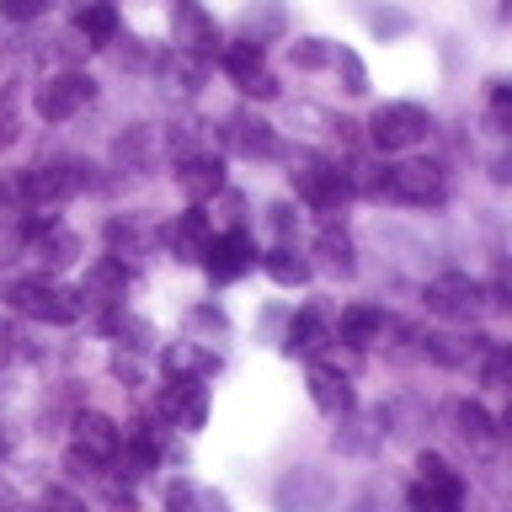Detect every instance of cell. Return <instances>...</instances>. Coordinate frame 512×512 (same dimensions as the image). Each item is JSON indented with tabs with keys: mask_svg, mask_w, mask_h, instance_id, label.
<instances>
[{
	"mask_svg": "<svg viewBox=\"0 0 512 512\" xmlns=\"http://www.w3.org/2000/svg\"><path fill=\"white\" fill-rule=\"evenodd\" d=\"M166 512H198V486H192V480H171L166 486Z\"/></svg>",
	"mask_w": 512,
	"mask_h": 512,
	"instance_id": "35",
	"label": "cell"
},
{
	"mask_svg": "<svg viewBox=\"0 0 512 512\" xmlns=\"http://www.w3.org/2000/svg\"><path fill=\"white\" fill-rule=\"evenodd\" d=\"M331 64L342 70V80H347V91H352V96H363V91H368V70H363V59L352 54V48H342V54H331Z\"/></svg>",
	"mask_w": 512,
	"mask_h": 512,
	"instance_id": "31",
	"label": "cell"
},
{
	"mask_svg": "<svg viewBox=\"0 0 512 512\" xmlns=\"http://www.w3.org/2000/svg\"><path fill=\"white\" fill-rule=\"evenodd\" d=\"M11 139H16V112H11V107H0V150H6Z\"/></svg>",
	"mask_w": 512,
	"mask_h": 512,
	"instance_id": "36",
	"label": "cell"
},
{
	"mask_svg": "<svg viewBox=\"0 0 512 512\" xmlns=\"http://www.w3.org/2000/svg\"><path fill=\"white\" fill-rule=\"evenodd\" d=\"M219 64H224V75H230L240 91H246L251 80H262V75H267V54H262V43H256V38L224 43V48H219Z\"/></svg>",
	"mask_w": 512,
	"mask_h": 512,
	"instance_id": "18",
	"label": "cell"
},
{
	"mask_svg": "<svg viewBox=\"0 0 512 512\" xmlns=\"http://www.w3.org/2000/svg\"><path fill=\"white\" fill-rule=\"evenodd\" d=\"M331 342H336V331L326 326V315H320V310H304V315H294V326H288L283 352H288V358H320Z\"/></svg>",
	"mask_w": 512,
	"mask_h": 512,
	"instance_id": "16",
	"label": "cell"
},
{
	"mask_svg": "<svg viewBox=\"0 0 512 512\" xmlns=\"http://www.w3.org/2000/svg\"><path fill=\"white\" fill-rule=\"evenodd\" d=\"M230 139L240 155H278V134L262 123V118H235L230 123Z\"/></svg>",
	"mask_w": 512,
	"mask_h": 512,
	"instance_id": "26",
	"label": "cell"
},
{
	"mask_svg": "<svg viewBox=\"0 0 512 512\" xmlns=\"http://www.w3.org/2000/svg\"><path fill=\"white\" fill-rule=\"evenodd\" d=\"M203 267H208V278L214 283H235V278H246V272L256 267V246H251V235L246 230H224L214 235L203 246Z\"/></svg>",
	"mask_w": 512,
	"mask_h": 512,
	"instance_id": "10",
	"label": "cell"
},
{
	"mask_svg": "<svg viewBox=\"0 0 512 512\" xmlns=\"http://www.w3.org/2000/svg\"><path fill=\"white\" fill-rule=\"evenodd\" d=\"M422 347H427V358H438L443 368H464V363H475L491 342L486 336H448V331H438V336H422Z\"/></svg>",
	"mask_w": 512,
	"mask_h": 512,
	"instance_id": "20",
	"label": "cell"
},
{
	"mask_svg": "<svg viewBox=\"0 0 512 512\" xmlns=\"http://www.w3.org/2000/svg\"><path fill=\"white\" fill-rule=\"evenodd\" d=\"M0 203H11V192H6V182H0Z\"/></svg>",
	"mask_w": 512,
	"mask_h": 512,
	"instance_id": "40",
	"label": "cell"
},
{
	"mask_svg": "<svg viewBox=\"0 0 512 512\" xmlns=\"http://www.w3.org/2000/svg\"><path fill=\"white\" fill-rule=\"evenodd\" d=\"M230 336V320H224V310H214V304H198V310H187V342H224Z\"/></svg>",
	"mask_w": 512,
	"mask_h": 512,
	"instance_id": "28",
	"label": "cell"
},
{
	"mask_svg": "<svg viewBox=\"0 0 512 512\" xmlns=\"http://www.w3.org/2000/svg\"><path fill=\"white\" fill-rule=\"evenodd\" d=\"M144 155H150V128L134 123V128L118 139V160H128V166H144Z\"/></svg>",
	"mask_w": 512,
	"mask_h": 512,
	"instance_id": "32",
	"label": "cell"
},
{
	"mask_svg": "<svg viewBox=\"0 0 512 512\" xmlns=\"http://www.w3.org/2000/svg\"><path fill=\"white\" fill-rule=\"evenodd\" d=\"M454 422H459V438L475 443V448H486V443L496 438V422L486 416V406H480V400H459V406H454Z\"/></svg>",
	"mask_w": 512,
	"mask_h": 512,
	"instance_id": "27",
	"label": "cell"
},
{
	"mask_svg": "<svg viewBox=\"0 0 512 512\" xmlns=\"http://www.w3.org/2000/svg\"><path fill=\"white\" fill-rule=\"evenodd\" d=\"M48 6H54V0H0V16H6V22H38Z\"/></svg>",
	"mask_w": 512,
	"mask_h": 512,
	"instance_id": "34",
	"label": "cell"
},
{
	"mask_svg": "<svg viewBox=\"0 0 512 512\" xmlns=\"http://www.w3.org/2000/svg\"><path fill=\"white\" fill-rule=\"evenodd\" d=\"M96 96V80L91 75H80V70H59V75H48L43 86H38V118L43 123H64V118H75L80 107H86Z\"/></svg>",
	"mask_w": 512,
	"mask_h": 512,
	"instance_id": "8",
	"label": "cell"
},
{
	"mask_svg": "<svg viewBox=\"0 0 512 512\" xmlns=\"http://www.w3.org/2000/svg\"><path fill=\"white\" fill-rule=\"evenodd\" d=\"M86 187V171L70 166V160H48V166H27V171H16L6 192H11V203H64L70 192Z\"/></svg>",
	"mask_w": 512,
	"mask_h": 512,
	"instance_id": "2",
	"label": "cell"
},
{
	"mask_svg": "<svg viewBox=\"0 0 512 512\" xmlns=\"http://www.w3.org/2000/svg\"><path fill=\"white\" fill-rule=\"evenodd\" d=\"M75 448H80L91 464H112V459H118V448H123V432H118V422H112V416H102V411H80V416H75Z\"/></svg>",
	"mask_w": 512,
	"mask_h": 512,
	"instance_id": "12",
	"label": "cell"
},
{
	"mask_svg": "<svg viewBox=\"0 0 512 512\" xmlns=\"http://www.w3.org/2000/svg\"><path fill=\"white\" fill-rule=\"evenodd\" d=\"M310 400H315L326 416H336V422H342V416H352V406H358V400H352L347 374H336V368H326V363L310 368Z\"/></svg>",
	"mask_w": 512,
	"mask_h": 512,
	"instance_id": "15",
	"label": "cell"
},
{
	"mask_svg": "<svg viewBox=\"0 0 512 512\" xmlns=\"http://www.w3.org/2000/svg\"><path fill=\"white\" fill-rule=\"evenodd\" d=\"M422 299L438 320H475L486 310V288H480L470 272H443V278H432Z\"/></svg>",
	"mask_w": 512,
	"mask_h": 512,
	"instance_id": "7",
	"label": "cell"
},
{
	"mask_svg": "<svg viewBox=\"0 0 512 512\" xmlns=\"http://www.w3.org/2000/svg\"><path fill=\"white\" fill-rule=\"evenodd\" d=\"M75 32L86 38V48H112L118 43V11H112L107 0H91V6H80Z\"/></svg>",
	"mask_w": 512,
	"mask_h": 512,
	"instance_id": "22",
	"label": "cell"
},
{
	"mask_svg": "<svg viewBox=\"0 0 512 512\" xmlns=\"http://www.w3.org/2000/svg\"><path fill=\"white\" fill-rule=\"evenodd\" d=\"M6 299H11V310L43 320V326H75L80 320V299L54 278H16L6 283Z\"/></svg>",
	"mask_w": 512,
	"mask_h": 512,
	"instance_id": "1",
	"label": "cell"
},
{
	"mask_svg": "<svg viewBox=\"0 0 512 512\" xmlns=\"http://www.w3.org/2000/svg\"><path fill=\"white\" fill-rule=\"evenodd\" d=\"M32 512H86V502H80L75 491H64V486H48L38 502H32Z\"/></svg>",
	"mask_w": 512,
	"mask_h": 512,
	"instance_id": "33",
	"label": "cell"
},
{
	"mask_svg": "<svg viewBox=\"0 0 512 512\" xmlns=\"http://www.w3.org/2000/svg\"><path fill=\"white\" fill-rule=\"evenodd\" d=\"M27 235H32V251H38V262L48 272H64L80 256V235L64 230V224H54V219H32Z\"/></svg>",
	"mask_w": 512,
	"mask_h": 512,
	"instance_id": "14",
	"label": "cell"
},
{
	"mask_svg": "<svg viewBox=\"0 0 512 512\" xmlns=\"http://www.w3.org/2000/svg\"><path fill=\"white\" fill-rule=\"evenodd\" d=\"M331 475L315 470V464H299V470H288L278 480V512H331Z\"/></svg>",
	"mask_w": 512,
	"mask_h": 512,
	"instance_id": "9",
	"label": "cell"
},
{
	"mask_svg": "<svg viewBox=\"0 0 512 512\" xmlns=\"http://www.w3.org/2000/svg\"><path fill=\"white\" fill-rule=\"evenodd\" d=\"M6 454H11V432L0 427V459H6Z\"/></svg>",
	"mask_w": 512,
	"mask_h": 512,
	"instance_id": "39",
	"label": "cell"
},
{
	"mask_svg": "<svg viewBox=\"0 0 512 512\" xmlns=\"http://www.w3.org/2000/svg\"><path fill=\"white\" fill-rule=\"evenodd\" d=\"M0 512H16V491L6 486V480H0Z\"/></svg>",
	"mask_w": 512,
	"mask_h": 512,
	"instance_id": "38",
	"label": "cell"
},
{
	"mask_svg": "<svg viewBox=\"0 0 512 512\" xmlns=\"http://www.w3.org/2000/svg\"><path fill=\"white\" fill-rule=\"evenodd\" d=\"M379 198L416 203V208H438L448 198V182L432 160H406V166H384L379 171Z\"/></svg>",
	"mask_w": 512,
	"mask_h": 512,
	"instance_id": "3",
	"label": "cell"
},
{
	"mask_svg": "<svg viewBox=\"0 0 512 512\" xmlns=\"http://www.w3.org/2000/svg\"><path fill=\"white\" fill-rule=\"evenodd\" d=\"M427 128H432V118H427V112L416 107V102H384L374 118H368V139H374L384 155H395V150H411V144H422Z\"/></svg>",
	"mask_w": 512,
	"mask_h": 512,
	"instance_id": "5",
	"label": "cell"
},
{
	"mask_svg": "<svg viewBox=\"0 0 512 512\" xmlns=\"http://www.w3.org/2000/svg\"><path fill=\"white\" fill-rule=\"evenodd\" d=\"M182 43H187V54H198V59H208V54H214V43H219V27L208 22L192 0H182Z\"/></svg>",
	"mask_w": 512,
	"mask_h": 512,
	"instance_id": "25",
	"label": "cell"
},
{
	"mask_svg": "<svg viewBox=\"0 0 512 512\" xmlns=\"http://www.w3.org/2000/svg\"><path fill=\"white\" fill-rule=\"evenodd\" d=\"M160 416H171L176 427L198 432L203 416H208V384H198V379H166V390H160Z\"/></svg>",
	"mask_w": 512,
	"mask_h": 512,
	"instance_id": "11",
	"label": "cell"
},
{
	"mask_svg": "<svg viewBox=\"0 0 512 512\" xmlns=\"http://www.w3.org/2000/svg\"><path fill=\"white\" fill-rule=\"evenodd\" d=\"M416 486L406 496L411 512H459L464 507V480L454 475V464H448L443 454H422L416 459Z\"/></svg>",
	"mask_w": 512,
	"mask_h": 512,
	"instance_id": "4",
	"label": "cell"
},
{
	"mask_svg": "<svg viewBox=\"0 0 512 512\" xmlns=\"http://www.w3.org/2000/svg\"><path fill=\"white\" fill-rule=\"evenodd\" d=\"M166 374L171 379H214L219 374V352L214 347H198V342H171V352H166Z\"/></svg>",
	"mask_w": 512,
	"mask_h": 512,
	"instance_id": "17",
	"label": "cell"
},
{
	"mask_svg": "<svg viewBox=\"0 0 512 512\" xmlns=\"http://www.w3.org/2000/svg\"><path fill=\"white\" fill-rule=\"evenodd\" d=\"M315 256H320V267H326V272H336V278H352V272H358L352 240H347V230H336V224H320V235H315Z\"/></svg>",
	"mask_w": 512,
	"mask_h": 512,
	"instance_id": "21",
	"label": "cell"
},
{
	"mask_svg": "<svg viewBox=\"0 0 512 512\" xmlns=\"http://www.w3.org/2000/svg\"><path fill=\"white\" fill-rule=\"evenodd\" d=\"M176 187H182V198L192 208L214 203L219 192H224V160L219 155H187L182 171H176Z\"/></svg>",
	"mask_w": 512,
	"mask_h": 512,
	"instance_id": "13",
	"label": "cell"
},
{
	"mask_svg": "<svg viewBox=\"0 0 512 512\" xmlns=\"http://www.w3.org/2000/svg\"><path fill=\"white\" fill-rule=\"evenodd\" d=\"M379 32H406V16H374Z\"/></svg>",
	"mask_w": 512,
	"mask_h": 512,
	"instance_id": "37",
	"label": "cell"
},
{
	"mask_svg": "<svg viewBox=\"0 0 512 512\" xmlns=\"http://www.w3.org/2000/svg\"><path fill=\"white\" fill-rule=\"evenodd\" d=\"M262 267H267V278L278 288H304V283H310V262H304L294 246H272L262 256Z\"/></svg>",
	"mask_w": 512,
	"mask_h": 512,
	"instance_id": "24",
	"label": "cell"
},
{
	"mask_svg": "<svg viewBox=\"0 0 512 512\" xmlns=\"http://www.w3.org/2000/svg\"><path fill=\"white\" fill-rule=\"evenodd\" d=\"M294 192L310 208H320V214H331V208H342L352 198V171H342L336 160H299L294 166Z\"/></svg>",
	"mask_w": 512,
	"mask_h": 512,
	"instance_id": "6",
	"label": "cell"
},
{
	"mask_svg": "<svg viewBox=\"0 0 512 512\" xmlns=\"http://www.w3.org/2000/svg\"><path fill=\"white\" fill-rule=\"evenodd\" d=\"M384 331H390V315H384L379 304H352V310H342V331L336 336L363 347V342H374V336H384Z\"/></svg>",
	"mask_w": 512,
	"mask_h": 512,
	"instance_id": "23",
	"label": "cell"
},
{
	"mask_svg": "<svg viewBox=\"0 0 512 512\" xmlns=\"http://www.w3.org/2000/svg\"><path fill=\"white\" fill-rule=\"evenodd\" d=\"M288 59H294L299 70H320V64H331V48H326V38H299L288 48Z\"/></svg>",
	"mask_w": 512,
	"mask_h": 512,
	"instance_id": "30",
	"label": "cell"
},
{
	"mask_svg": "<svg viewBox=\"0 0 512 512\" xmlns=\"http://www.w3.org/2000/svg\"><path fill=\"white\" fill-rule=\"evenodd\" d=\"M166 240H171V251L182 256V262H203V246L214 240V224H208L203 208H187V214L166 230Z\"/></svg>",
	"mask_w": 512,
	"mask_h": 512,
	"instance_id": "19",
	"label": "cell"
},
{
	"mask_svg": "<svg viewBox=\"0 0 512 512\" xmlns=\"http://www.w3.org/2000/svg\"><path fill=\"white\" fill-rule=\"evenodd\" d=\"M86 294H107V299H123L128 294V267L118 256H102L91 272H86Z\"/></svg>",
	"mask_w": 512,
	"mask_h": 512,
	"instance_id": "29",
	"label": "cell"
}]
</instances>
